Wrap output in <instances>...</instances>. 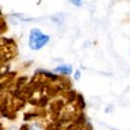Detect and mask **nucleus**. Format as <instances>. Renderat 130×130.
Listing matches in <instances>:
<instances>
[{"label": "nucleus", "instance_id": "9", "mask_svg": "<svg viewBox=\"0 0 130 130\" xmlns=\"http://www.w3.org/2000/svg\"><path fill=\"white\" fill-rule=\"evenodd\" d=\"M0 130H4V129H3V125H2V124H0Z\"/></svg>", "mask_w": 130, "mask_h": 130}, {"label": "nucleus", "instance_id": "6", "mask_svg": "<svg viewBox=\"0 0 130 130\" xmlns=\"http://www.w3.org/2000/svg\"><path fill=\"white\" fill-rule=\"evenodd\" d=\"M79 78H81V70H75L74 72V79L78 81Z\"/></svg>", "mask_w": 130, "mask_h": 130}, {"label": "nucleus", "instance_id": "3", "mask_svg": "<svg viewBox=\"0 0 130 130\" xmlns=\"http://www.w3.org/2000/svg\"><path fill=\"white\" fill-rule=\"evenodd\" d=\"M74 104L77 105V108H78L79 111L85 109V105H86V104H85V100H83V96H82L81 94H78V95H77V99L74 100Z\"/></svg>", "mask_w": 130, "mask_h": 130}, {"label": "nucleus", "instance_id": "11", "mask_svg": "<svg viewBox=\"0 0 130 130\" xmlns=\"http://www.w3.org/2000/svg\"><path fill=\"white\" fill-rule=\"evenodd\" d=\"M0 17H2V10H0Z\"/></svg>", "mask_w": 130, "mask_h": 130}, {"label": "nucleus", "instance_id": "4", "mask_svg": "<svg viewBox=\"0 0 130 130\" xmlns=\"http://www.w3.org/2000/svg\"><path fill=\"white\" fill-rule=\"evenodd\" d=\"M29 130H46V126L39 121H34L29 125Z\"/></svg>", "mask_w": 130, "mask_h": 130}, {"label": "nucleus", "instance_id": "7", "mask_svg": "<svg viewBox=\"0 0 130 130\" xmlns=\"http://www.w3.org/2000/svg\"><path fill=\"white\" fill-rule=\"evenodd\" d=\"M70 3L73 4V5H75V7H81L83 3L82 2H78V0H70Z\"/></svg>", "mask_w": 130, "mask_h": 130}, {"label": "nucleus", "instance_id": "12", "mask_svg": "<svg viewBox=\"0 0 130 130\" xmlns=\"http://www.w3.org/2000/svg\"><path fill=\"white\" fill-rule=\"evenodd\" d=\"M112 130H117V129H112Z\"/></svg>", "mask_w": 130, "mask_h": 130}, {"label": "nucleus", "instance_id": "10", "mask_svg": "<svg viewBox=\"0 0 130 130\" xmlns=\"http://www.w3.org/2000/svg\"><path fill=\"white\" fill-rule=\"evenodd\" d=\"M9 130H16V129H14V127H12V129H9Z\"/></svg>", "mask_w": 130, "mask_h": 130}, {"label": "nucleus", "instance_id": "2", "mask_svg": "<svg viewBox=\"0 0 130 130\" xmlns=\"http://www.w3.org/2000/svg\"><path fill=\"white\" fill-rule=\"evenodd\" d=\"M53 72H55V73H60L62 75H69V74H72L73 68L70 67V65H68V64H62V65L56 67L55 69H53Z\"/></svg>", "mask_w": 130, "mask_h": 130}, {"label": "nucleus", "instance_id": "8", "mask_svg": "<svg viewBox=\"0 0 130 130\" xmlns=\"http://www.w3.org/2000/svg\"><path fill=\"white\" fill-rule=\"evenodd\" d=\"M20 130H29V125H27V124H24V125H21Z\"/></svg>", "mask_w": 130, "mask_h": 130}, {"label": "nucleus", "instance_id": "1", "mask_svg": "<svg viewBox=\"0 0 130 130\" xmlns=\"http://www.w3.org/2000/svg\"><path fill=\"white\" fill-rule=\"evenodd\" d=\"M50 42V37L44 32H42L38 29H32L30 31V37H29V46L31 50L38 51L40 48H43L47 43Z\"/></svg>", "mask_w": 130, "mask_h": 130}, {"label": "nucleus", "instance_id": "5", "mask_svg": "<svg viewBox=\"0 0 130 130\" xmlns=\"http://www.w3.org/2000/svg\"><path fill=\"white\" fill-rule=\"evenodd\" d=\"M5 31H7V22L3 17H0V34H3Z\"/></svg>", "mask_w": 130, "mask_h": 130}]
</instances>
